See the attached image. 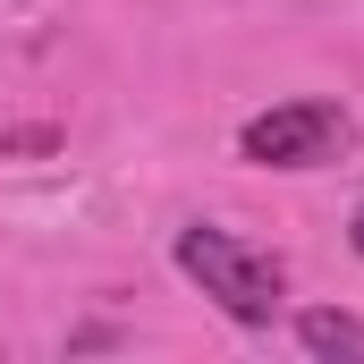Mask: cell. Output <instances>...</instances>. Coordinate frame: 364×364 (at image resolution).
<instances>
[{
    "mask_svg": "<svg viewBox=\"0 0 364 364\" xmlns=\"http://www.w3.org/2000/svg\"><path fill=\"white\" fill-rule=\"evenodd\" d=\"M178 272L229 314V322H272L279 296H288V272H279V255H263V246H246V237H229V229H212V220H195V229H178Z\"/></svg>",
    "mask_w": 364,
    "mask_h": 364,
    "instance_id": "1",
    "label": "cell"
},
{
    "mask_svg": "<svg viewBox=\"0 0 364 364\" xmlns=\"http://www.w3.org/2000/svg\"><path fill=\"white\" fill-rule=\"evenodd\" d=\"M348 136L356 127H348L339 102H279V110L237 127V153L255 170H322L331 153H348Z\"/></svg>",
    "mask_w": 364,
    "mask_h": 364,
    "instance_id": "2",
    "label": "cell"
},
{
    "mask_svg": "<svg viewBox=\"0 0 364 364\" xmlns=\"http://www.w3.org/2000/svg\"><path fill=\"white\" fill-rule=\"evenodd\" d=\"M296 339H305V356H322V364H364V322L356 314H339V305H314V314H296Z\"/></svg>",
    "mask_w": 364,
    "mask_h": 364,
    "instance_id": "3",
    "label": "cell"
},
{
    "mask_svg": "<svg viewBox=\"0 0 364 364\" xmlns=\"http://www.w3.org/2000/svg\"><path fill=\"white\" fill-rule=\"evenodd\" d=\"M348 237H356V255H364V203H356V220H348Z\"/></svg>",
    "mask_w": 364,
    "mask_h": 364,
    "instance_id": "4",
    "label": "cell"
}]
</instances>
